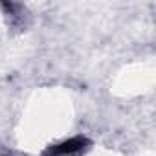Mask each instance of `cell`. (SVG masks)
Listing matches in <instances>:
<instances>
[{"mask_svg":"<svg viewBox=\"0 0 156 156\" xmlns=\"http://www.w3.org/2000/svg\"><path fill=\"white\" fill-rule=\"evenodd\" d=\"M92 145V141L85 136H73L70 140H64L61 143L50 145L41 156H75L81 154L85 151H88V147Z\"/></svg>","mask_w":156,"mask_h":156,"instance_id":"obj_1","label":"cell"},{"mask_svg":"<svg viewBox=\"0 0 156 156\" xmlns=\"http://www.w3.org/2000/svg\"><path fill=\"white\" fill-rule=\"evenodd\" d=\"M0 156H11L9 152H0Z\"/></svg>","mask_w":156,"mask_h":156,"instance_id":"obj_2","label":"cell"}]
</instances>
